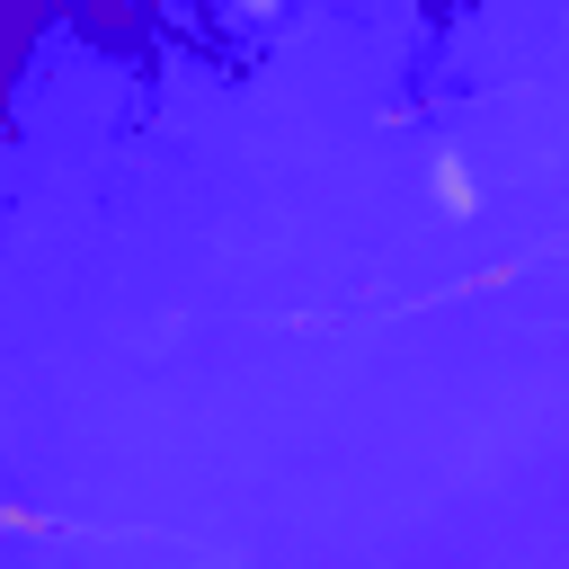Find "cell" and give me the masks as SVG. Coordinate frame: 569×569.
<instances>
[{
	"label": "cell",
	"mask_w": 569,
	"mask_h": 569,
	"mask_svg": "<svg viewBox=\"0 0 569 569\" xmlns=\"http://www.w3.org/2000/svg\"><path fill=\"white\" fill-rule=\"evenodd\" d=\"M427 187H436V204H445V213H471V204H480V187H471V169H462L453 151H436V160H427Z\"/></svg>",
	"instance_id": "6da1fadb"
}]
</instances>
